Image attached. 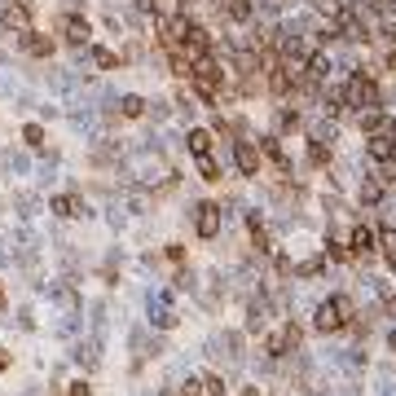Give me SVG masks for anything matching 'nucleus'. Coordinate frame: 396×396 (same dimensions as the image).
<instances>
[{
	"mask_svg": "<svg viewBox=\"0 0 396 396\" xmlns=\"http://www.w3.org/2000/svg\"><path fill=\"white\" fill-rule=\"evenodd\" d=\"M343 106H352V111H361V115L383 106V93H379V84H375V75H370L366 66L348 75V84H343Z\"/></svg>",
	"mask_w": 396,
	"mask_h": 396,
	"instance_id": "1",
	"label": "nucleus"
},
{
	"mask_svg": "<svg viewBox=\"0 0 396 396\" xmlns=\"http://www.w3.org/2000/svg\"><path fill=\"white\" fill-rule=\"evenodd\" d=\"M352 317H357L352 299H348V295H330V299H321V304H317V321H313V326L321 334H339V330L352 326Z\"/></svg>",
	"mask_w": 396,
	"mask_h": 396,
	"instance_id": "2",
	"label": "nucleus"
},
{
	"mask_svg": "<svg viewBox=\"0 0 396 396\" xmlns=\"http://www.w3.org/2000/svg\"><path fill=\"white\" fill-rule=\"evenodd\" d=\"M299 339H304V326H299V321H282V326L264 339V352L269 357H291L299 348Z\"/></svg>",
	"mask_w": 396,
	"mask_h": 396,
	"instance_id": "3",
	"label": "nucleus"
},
{
	"mask_svg": "<svg viewBox=\"0 0 396 396\" xmlns=\"http://www.w3.org/2000/svg\"><path fill=\"white\" fill-rule=\"evenodd\" d=\"M172 53H176V57H189V62L202 57V53H211V31L202 27V22H189L185 35H181V44H176Z\"/></svg>",
	"mask_w": 396,
	"mask_h": 396,
	"instance_id": "4",
	"label": "nucleus"
},
{
	"mask_svg": "<svg viewBox=\"0 0 396 396\" xmlns=\"http://www.w3.org/2000/svg\"><path fill=\"white\" fill-rule=\"evenodd\" d=\"M31 18H35V5H31V0H5V9H0V27L14 31V35L31 31Z\"/></svg>",
	"mask_w": 396,
	"mask_h": 396,
	"instance_id": "5",
	"label": "nucleus"
},
{
	"mask_svg": "<svg viewBox=\"0 0 396 396\" xmlns=\"http://www.w3.org/2000/svg\"><path fill=\"white\" fill-rule=\"evenodd\" d=\"M57 31H62V40L75 44V49H84V44L93 40V27H88V18H84V14H66L62 22H57Z\"/></svg>",
	"mask_w": 396,
	"mask_h": 396,
	"instance_id": "6",
	"label": "nucleus"
},
{
	"mask_svg": "<svg viewBox=\"0 0 396 396\" xmlns=\"http://www.w3.org/2000/svg\"><path fill=\"white\" fill-rule=\"evenodd\" d=\"M366 154L375 163H396V132H370V137H366Z\"/></svg>",
	"mask_w": 396,
	"mask_h": 396,
	"instance_id": "7",
	"label": "nucleus"
},
{
	"mask_svg": "<svg viewBox=\"0 0 396 396\" xmlns=\"http://www.w3.org/2000/svg\"><path fill=\"white\" fill-rule=\"evenodd\" d=\"M234 163L243 176H260V150L256 141H234Z\"/></svg>",
	"mask_w": 396,
	"mask_h": 396,
	"instance_id": "8",
	"label": "nucleus"
},
{
	"mask_svg": "<svg viewBox=\"0 0 396 396\" xmlns=\"http://www.w3.org/2000/svg\"><path fill=\"white\" fill-rule=\"evenodd\" d=\"M194 229H198V238H216V234H220V207H216V202H198Z\"/></svg>",
	"mask_w": 396,
	"mask_h": 396,
	"instance_id": "9",
	"label": "nucleus"
},
{
	"mask_svg": "<svg viewBox=\"0 0 396 396\" xmlns=\"http://www.w3.org/2000/svg\"><path fill=\"white\" fill-rule=\"evenodd\" d=\"M256 150H260L273 167H278L282 176H291V159H286V150H282V141H278V137H260V146H256Z\"/></svg>",
	"mask_w": 396,
	"mask_h": 396,
	"instance_id": "10",
	"label": "nucleus"
},
{
	"mask_svg": "<svg viewBox=\"0 0 396 396\" xmlns=\"http://www.w3.org/2000/svg\"><path fill=\"white\" fill-rule=\"evenodd\" d=\"M18 40H22V53H31V57H53V40H49V35H40L35 27L22 31Z\"/></svg>",
	"mask_w": 396,
	"mask_h": 396,
	"instance_id": "11",
	"label": "nucleus"
},
{
	"mask_svg": "<svg viewBox=\"0 0 396 396\" xmlns=\"http://www.w3.org/2000/svg\"><path fill=\"white\" fill-rule=\"evenodd\" d=\"M189 154H194V159H207L211 154V146H216V132H207V128H189Z\"/></svg>",
	"mask_w": 396,
	"mask_h": 396,
	"instance_id": "12",
	"label": "nucleus"
},
{
	"mask_svg": "<svg viewBox=\"0 0 396 396\" xmlns=\"http://www.w3.org/2000/svg\"><path fill=\"white\" fill-rule=\"evenodd\" d=\"M375 247H379L375 229H370V225H357V229H352V243H348V251H352V256H370Z\"/></svg>",
	"mask_w": 396,
	"mask_h": 396,
	"instance_id": "13",
	"label": "nucleus"
},
{
	"mask_svg": "<svg viewBox=\"0 0 396 396\" xmlns=\"http://www.w3.org/2000/svg\"><path fill=\"white\" fill-rule=\"evenodd\" d=\"M49 207H53L57 216H66V220H75V216H84V211H88V207H84V198H79V194H57V198L49 202Z\"/></svg>",
	"mask_w": 396,
	"mask_h": 396,
	"instance_id": "14",
	"label": "nucleus"
},
{
	"mask_svg": "<svg viewBox=\"0 0 396 396\" xmlns=\"http://www.w3.org/2000/svg\"><path fill=\"white\" fill-rule=\"evenodd\" d=\"M361 132L370 137V132H396V119L383 115V111H366L361 115Z\"/></svg>",
	"mask_w": 396,
	"mask_h": 396,
	"instance_id": "15",
	"label": "nucleus"
},
{
	"mask_svg": "<svg viewBox=\"0 0 396 396\" xmlns=\"http://www.w3.org/2000/svg\"><path fill=\"white\" fill-rule=\"evenodd\" d=\"M375 238H379V251H383V260H388V269L396 273V229L383 225V229H375Z\"/></svg>",
	"mask_w": 396,
	"mask_h": 396,
	"instance_id": "16",
	"label": "nucleus"
},
{
	"mask_svg": "<svg viewBox=\"0 0 396 396\" xmlns=\"http://www.w3.org/2000/svg\"><path fill=\"white\" fill-rule=\"evenodd\" d=\"M225 14H229V22H251V14H256V5L251 0H220Z\"/></svg>",
	"mask_w": 396,
	"mask_h": 396,
	"instance_id": "17",
	"label": "nucleus"
},
{
	"mask_svg": "<svg viewBox=\"0 0 396 396\" xmlns=\"http://www.w3.org/2000/svg\"><path fill=\"white\" fill-rule=\"evenodd\" d=\"M308 159H313V167H330V150H326V137H308Z\"/></svg>",
	"mask_w": 396,
	"mask_h": 396,
	"instance_id": "18",
	"label": "nucleus"
},
{
	"mask_svg": "<svg viewBox=\"0 0 396 396\" xmlns=\"http://www.w3.org/2000/svg\"><path fill=\"white\" fill-rule=\"evenodd\" d=\"M119 115H124V119H141V115H146V97H137V93H128V97L119 102Z\"/></svg>",
	"mask_w": 396,
	"mask_h": 396,
	"instance_id": "19",
	"label": "nucleus"
},
{
	"mask_svg": "<svg viewBox=\"0 0 396 396\" xmlns=\"http://www.w3.org/2000/svg\"><path fill=\"white\" fill-rule=\"evenodd\" d=\"M278 128L282 132H299V128H304V119H299L295 106H282V111H278Z\"/></svg>",
	"mask_w": 396,
	"mask_h": 396,
	"instance_id": "20",
	"label": "nucleus"
},
{
	"mask_svg": "<svg viewBox=\"0 0 396 396\" xmlns=\"http://www.w3.org/2000/svg\"><path fill=\"white\" fill-rule=\"evenodd\" d=\"M247 229H251L256 251H273V247H269V234H264V225H260V216H247Z\"/></svg>",
	"mask_w": 396,
	"mask_h": 396,
	"instance_id": "21",
	"label": "nucleus"
},
{
	"mask_svg": "<svg viewBox=\"0 0 396 396\" xmlns=\"http://www.w3.org/2000/svg\"><path fill=\"white\" fill-rule=\"evenodd\" d=\"M321 269H326V256H313V260H304V264H295V269H291V273H295V278H317V273H321Z\"/></svg>",
	"mask_w": 396,
	"mask_h": 396,
	"instance_id": "22",
	"label": "nucleus"
},
{
	"mask_svg": "<svg viewBox=\"0 0 396 396\" xmlns=\"http://www.w3.org/2000/svg\"><path fill=\"white\" fill-rule=\"evenodd\" d=\"M321 111H326V115H339V111H343V88H326V93H321Z\"/></svg>",
	"mask_w": 396,
	"mask_h": 396,
	"instance_id": "23",
	"label": "nucleus"
},
{
	"mask_svg": "<svg viewBox=\"0 0 396 396\" xmlns=\"http://www.w3.org/2000/svg\"><path fill=\"white\" fill-rule=\"evenodd\" d=\"M93 62H97L102 70H115L119 62H124V57H119L115 49H102V44H97V49H93Z\"/></svg>",
	"mask_w": 396,
	"mask_h": 396,
	"instance_id": "24",
	"label": "nucleus"
},
{
	"mask_svg": "<svg viewBox=\"0 0 396 396\" xmlns=\"http://www.w3.org/2000/svg\"><path fill=\"white\" fill-rule=\"evenodd\" d=\"M321 256H326V260H339V264H348V260H352V251H348L343 243H334V238H326V251H321Z\"/></svg>",
	"mask_w": 396,
	"mask_h": 396,
	"instance_id": "25",
	"label": "nucleus"
},
{
	"mask_svg": "<svg viewBox=\"0 0 396 396\" xmlns=\"http://www.w3.org/2000/svg\"><path fill=\"white\" fill-rule=\"evenodd\" d=\"M22 141H27L31 150H44V128L40 124H27V128H22Z\"/></svg>",
	"mask_w": 396,
	"mask_h": 396,
	"instance_id": "26",
	"label": "nucleus"
},
{
	"mask_svg": "<svg viewBox=\"0 0 396 396\" xmlns=\"http://www.w3.org/2000/svg\"><path fill=\"white\" fill-rule=\"evenodd\" d=\"M198 383H202V396H225V379L220 375H202Z\"/></svg>",
	"mask_w": 396,
	"mask_h": 396,
	"instance_id": "27",
	"label": "nucleus"
},
{
	"mask_svg": "<svg viewBox=\"0 0 396 396\" xmlns=\"http://www.w3.org/2000/svg\"><path fill=\"white\" fill-rule=\"evenodd\" d=\"M379 198H383V181H366L361 185V202H366V207H375Z\"/></svg>",
	"mask_w": 396,
	"mask_h": 396,
	"instance_id": "28",
	"label": "nucleus"
},
{
	"mask_svg": "<svg viewBox=\"0 0 396 396\" xmlns=\"http://www.w3.org/2000/svg\"><path fill=\"white\" fill-rule=\"evenodd\" d=\"M198 176H202V181H220V167L211 163V154H207V159H198Z\"/></svg>",
	"mask_w": 396,
	"mask_h": 396,
	"instance_id": "29",
	"label": "nucleus"
},
{
	"mask_svg": "<svg viewBox=\"0 0 396 396\" xmlns=\"http://www.w3.org/2000/svg\"><path fill=\"white\" fill-rule=\"evenodd\" d=\"M66 396H93V388H88V383H70Z\"/></svg>",
	"mask_w": 396,
	"mask_h": 396,
	"instance_id": "30",
	"label": "nucleus"
},
{
	"mask_svg": "<svg viewBox=\"0 0 396 396\" xmlns=\"http://www.w3.org/2000/svg\"><path fill=\"white\" fill-rule=\"evenodd\" d=\"M181 392H185V396H202V383H198V379H189Z\"/></svg>",
	"mask_w": 396,
	"mask_h": 396,
	"instance_id": "31",
	"label": "nucleus"
},
{
	"mask_svg": "<svg viewBox=\"0 0 396 396\" xmlns=\"http://www.w3.org/2000/svg\"><path fill=\"white\" fill-rule=\"evenodd\" d=\"M388 66H392V70H396V49H392V53H388Z\"/></svg>",
	"mask_w": 396,
	"mask_h": 396,
	"instance_id": "32",
	"label": "nucleus"
},
{
	"mask_svg": "<svg viewBox=\"0 0 396 396\" xmlns=\"http://www.w3.org/2000/svg\"><path fill=\"white\" fill-rule=\"evenodd\" d=\"M0 308H5V291H0Z\"/></svg>",
	"mask_w": 396,
	"mask_h": 396,
	"instance_id": "33",
	"label": "nucleus"
}]
</instances>
